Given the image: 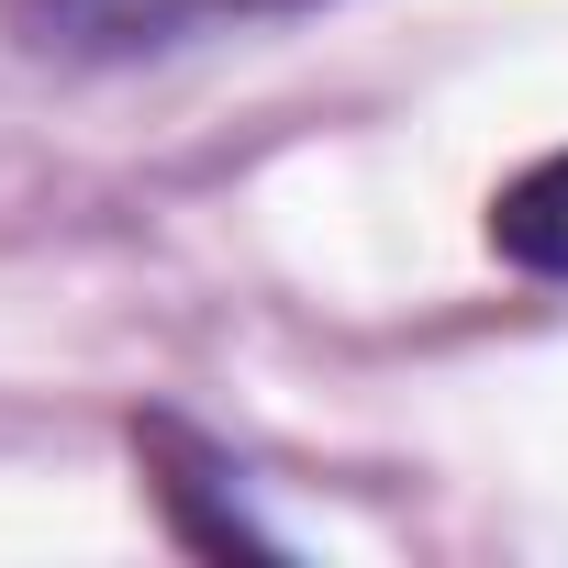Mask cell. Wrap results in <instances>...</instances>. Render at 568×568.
<instances>
[{"label": "cell", "mask_w": 568, "mask_h": 568, "mask_svg": "<svg viewBox=\"0 0 568 568\" xmlns=\"http://www.w3.org/2000/svg\"><path fill=\"white\" fill-rule=\"evenodd\" d=\"M278 12H313V0H23V23L57 57H168V45L278 23Z\"/></svg>", "instance_id": "obj_1"}, {"label": "cell", "mask_w": 568, "mask_h": 568, "mask_svg": "<svg viewBox=\"0 0 568 568\" xmlns=\"http://www.w3.org/2000/svg\"><path fill=\"white\" fill-rule=\"evenodd\" d=\"M490 245H501L513 267H535V278H568V145L535 156V168L490 201Z\"/></svg>", "instance_id": "obj_2"}]
</instances>
